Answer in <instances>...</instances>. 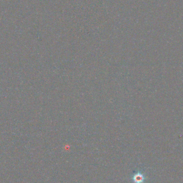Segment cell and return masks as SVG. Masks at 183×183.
<instances>
[{
	"label": "cell",
	"instance_id": "6da1fadb",
	"mask_svg": "<svg viewBox=\"0 0 183 183\" xmlns=\"http://www.w3.org/2000/svg\"><path fill=\"white\" fill-rule=\"evenodd\" d=\"M144 177L142 174L140 173H137L133 177V180L135 183H142L144 180Z\"/></svg>",
	"mask_w": 183,
	"mask_h": 183
}]
</instances>
